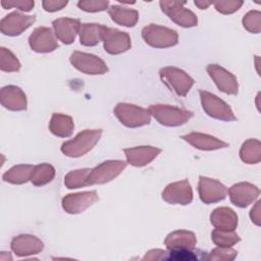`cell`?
Listing matches in <instances>:
<instances>
[{"instance_id":"1","label":"cell","mask_w":261,"mask_h":261,"mask_svg":"<svg viewBox=\"0 0 261 261\" xmlns=\"http://www.w3.org/2000/svg\"><path fill=\"white\" fill-rule=\"evenodd\" d=\"M101 129H86L74 139L62 144L61 151L68 157H80L89 152L99 141Z\"/></svg>"},{"instance_id":"2","label":"cell","mask_w":261,"mask_h":261,"mask_svg":"<svg viewBox=\"0 0 261 261\" xmlns=\"http://www.w3.org/2000/svg\"><path fill=\"white\" fill-rule=\"evenodd\" d=\"M148 110L159 123L166 126L181 125L193 116L191 111L170 105H151Z\"/></svg>"},{"instance_id":"3","label":"cell","mask_w":261,"mask_h":261,"mask_svg":"<svg viewBox=\"0 0 261 261\" xmlns=\"http://www.w3.org/2000/svg\"><path fill=\"white\" fill-rule=\"evenodd\" d=\"M114 114L127 127L143 126L151 120L149 110L127 103H118L114 108Z\"/></svg>"},{"instance_id":"4","label":"cell","mask_w":261,"mask_h":261,"mask_svg":"<svg viewBox=\"0 0 261 261\" xmlns=\"http://www.w3.org/2000/svg\"><path fill=\"white\" fill-rule=\"evenodd\" d=\"M142 37L148 45L155 48L171 47L177 43V34L175 31L157 24L145 27L142 31Z\"/></svg>"},{"instance_id":"5","label":"cell","mask_w":261,"mask_h":261,"mask_svg":"<svg viewBox=\"0 0 261 261\" xmlns=\"http://www.w3.org/2000/svg\"><path fill=\"white\" fill-rule=\"evenodd\" d=\"M200 98L202 107L209 116L224 121H232L237 119L230 107L217 96L202 90L200 91Z\"/></svg>"},{"instance_id":"6","label":"cell","mask_w":261,"mask_h":261,"mask_svg":"<svg viewBox=\"0 0 261 261\" xmlns=\"http://www.w3.org/2000/svg\"><path fill=\"white\" fill-rule=\"evenodd\" d=\"M160 7L168 17L176 24L184 28H191L197 25L198 18L194 12L186 8L184 2L177 1H160Z\"/></svg>"},{"instance_id":"7","label":"cell","mask_w":261,"mask_h":261,"mask_svg":"<svg viewBox=\"0 0 261 261\" xmlns=\"http://www.w3.org/2000/svg\"><path fill=\"white\" fill-rule=\"evenodd\" d=\"M160 76L163 83L178 96H185L194 85V80L188 73L176 67L169 66L162 68L160 70Z\"/></svg>"},{"instance_id":"8","label":"cell","mask_w":261,"mask_h":261,"mask_svg":"<svg viewBox=\"0 0 261 261\" xmlns=\"http://www.w3.org/2000/svg\"><path fill=\"white\" fill-rule=\"evenodd\" d=\"M126 166V163L121 160H109L101 163L96 166L94 169H91L87 184L96 185L104 184L115 178Z\"/></svg>"},{"instance_id":"9","label":"cell","mask_w":261,"mask_h":261,"mask_svg":"<svg viewBox=\"0 0 261 261\" xmlns=\"http://www.w3.org/2000/svg\"><path fill=\"white\" fill-rule=\"evenodd\" d=\"M69 61L77 70L87 74H103L108 70L102 59L84 52H73L70 55Z\"/></svg>"},{"instance_id":"10","label":"cell","mask_w":261,"mask_h":261,"mask_svg":"<svg viewBox=\"0 0 261 261\" xmlns=\"http://www.w3.org/2000/svg\"><path fill=\"white\" fill-rule=\"evenodd\" d=\"M36 20L33 15H24L19 12H11L1 19V33L7 36H17L30 28Z\"/></svg>"},{"instance_id":"11","label":"cell","mask_w":261,"mask_h":261,"mask_svg":"<svg viewBox=\"0 0 261 261\" xmlns=\"http://www.w3.org/2000/svg\"><path fill=\"white\" fill-rule=\"evenodd\" d=\"M102 40L104 42L105 51L110 54H120L130 48L129 36L116 29L105 27Z\"/></svg>"},{"instance_id":"12","label":"cell","mask_w":261,"mask_h":261,"mask_svg":"<svg viewBox=\"0 0 261 261\" xmlns=\"http://www.w3.org/2000/svg\"><path fill=\"white\" fill-rule=\"evenodd\" d=\"M227 194L226 188L219 181L200 176L199 180V195L201 200L206 203H216L225 198Z\"/></svg>"},{"instance_id":"13","label":"cell","mask_w":261,"mask_h":261,"mask_svg":"<svg viewBox=\"0 0 261 261\" xmlns=\"http://www.w3.org/2000/svg\"><path fill=\"white\" fill-rule=\"evenodd\" d=\"M207 71L220 91L229 95L238 93V81L229 71L216 64L208 65Z\"/></svg>"},{"instance_id":"14","label":"cell","mask_w":261,"mask_h":261,"mask_svg":"<svg viewBox=\"0 0 261 261\" xmlns=\"http://www.w3.org/2000/svg\"><path fill=\"white\" fill-rule=\"evenodd\" d=\"M162 198L170 204L187 205L193 199L192 188L188 180L170 184L162 192Z\"/></svg>"},{"instance_id":"15","label":"cell","mask_w":261,"mask_h":261,"mask_svg":"<svg viewBox=\"0 0 261 261\" xmlns=\"http://www.w3.org/2000/svg\"><path fill=\"white\" fill-rule=\"evenodd\" d=\"M230 201L238 207L244 208L254 202L259 196V189L249 182H239L227 190Z\"/></svg>"},{"instance_id":"16","label":"cell","mask_w":261,"mask_h":261,"mask_svg":"<svg viewBox=\"0 0 261 261\" xmlns=\"http://www.w3.org/2000/svg\"><path fill=\"white\" fill-rule=\"evenodd\" d=\"M97 200L98 195L95 191L71 194L62 199V207L67 213L77 214L94 204Z\"/></svg>"},{"instance_id":"17","label":"cell","mask_w":261,"mask_h":261,"mask_svg":"<svg viewBox=\"0 0 261 261\" xmlns=\"http://www.w3.org/2000/svg\"><path fill=\"white\" fill-rule=\"evenodd\" d=\"M31 48L39 53H47L55 50L58 44L49 28H37L29 38Z\"/></svg>"},{"instance_id":"18","label":"cell","mask_w":261,"mask_h":261,"mask_svg":"<svg viewBox=\"0 0 261 261\" xmlns=\"http://www.w3.org/2000/svg\"><path fill=\"white\" fill-rule=\"evenodd\" d=\"M52 24L55 36L64 44H71L74 41L82 25L79 19L72 18H57Z\"/></svg>"},{"instance_id":"19","label":"cell","mask_w":261,"mask_h":261,"mask_svg":"<svg viewBox=\"0 0 261 261\" xmlns=\"http://www.w3.org/2000/svg\"><path fill=\"white\" fill-rule=\"evenodd\" d=\"M124 154L127 163L130 165L141 167L149 164L161 152L160 149L150 146H141L136 148L124 149Z\"/></svg>"},{"instance_id":"20","label":"cell","mask_w":261,"mask_h":261,"mask_svg":"<svg viewBox=\"0 0 261 261\" xmlns=\"http://www.w3.org/2000/svg\"><path fill=\"white\" fill-rule=\"evenodd\" d=\"M0 100L2 106L12 111H20L27 108L24 93L15 86H7L1 89Z\"/></svg>"},{"instance_id":"21","label":"cell","mask_w":261,"mask_h":261,"mask_svg":"<svg viewBox=\"0 0 261 261\" xmlns=\"http://www.w3.org/2000/svg\"><path fill=\"white\" fill-rule=\"evenodd\" d=\"M181 139L200 150H216L228 147L227 143L220 141L215 137L200 133H191L188 135H184L181 136Z\"/></svg>"},{"instance_id":"22","label":"cell","mask_w":261,"mask_h":261,"mask_svg":"<svg viewBox=\"0 0 261 261\" xmlns=\"http://www.w3.org/2000/svg\"><path fill=\"white\" fill-rule=\"evenodd\" d=\"M11 249L19 256L36 254L42 251L43 243L34 236L21 234L12 240Z\"/></svg>"},{"instance_id":"23","label":"cell","mask_w":261,"mask_h":261,"mask_svg":"<svg viewBox=\"0 0 261 261\" xmlns=\"http://www.w3.org/2000/svg\"><path fill=\"white\" fill-rule=\"evenodd\" d=\"M211 223L219 229L234 230L238 225V216L233 210L227 207L216 208L210 215Z\"/></svg>"},{"instance_id":"24","label":"cell","mask_w":261,"mask_h":261,"mask_svg":"<svg viewBox=\"0 0 261 261\" xmlns=\"http://www.w3.org/2000/svg\"><path fill=\"white\" fill-rule=\"evenodd\" d=\"M196 244V237L193 232L187 230L173 231L167 236L165 245L169 250L189 249L192 250Z\"/></svg>"},{"instance_id":"25","label":"cell","mask_w":261,"mask_h":261,"mask_svg":"<svg viewBox=\"0 0 261 261\" xmlns=\"http://www.w3.org/2000/svg\"><path fill=\"white\" fill-rule=\"evenodd\" d=\"M73 128L74 124L70 116L61 113H54L52 115L49 123V129L53 135L66 138L72 134Z\"/></svg>"},{"instance_id":"26","label":"cell","mask_w":261,"mask_h":261,"mask_svg":"<svg viewBox=\"0 0 261 261\" xmlns=\"http://www.w3.org/2000/svg\"><path fill=\"white\" fill-rule=\"evenodd\" d=\"M108 13L114 22L123 27H134L139 19V13L137 10L117 5L111 6L108 9Z\"/></svg>"},{"instance_id":"27","label":"cell","mask_w":261,"mask_h":261,"mask_svg":"<svg viewBox=\"0 0 261 261\" xmlns=\"http://www.w3.org/2000/svg\"><path fill=\"white\" fill-rule=\"evenodd\" d=\"M105 27L97 23H83L80 29V41L84 46H95L101 40Z\"/></svg>"},{"instance_id":"28","label":"cell","mask_w":261,"mask_h":261,"mask_svg":"<svg viewBox=\"0 0 261 261\" xmlns=\"http://www.w3.org/2000/svg\"><path fill=\"white\" fill-rule=\"evenodd\" d=\"M34 166L33 165H16L6 171L2 178L4 181L19 185L27 182L31 179V175L33 172Z\"/></svg>"},{"instance_id":"29","label":"cell","mask_w":261,"mask_h":261,"mask_svg":"<svg viewBox=\"0 0 261 261\" xmlns=\"http://www.w3.org/2000/svg\"><path fill=\"white\" fill-rule=\"evenodd\" d=\"M260 149H261V145L258 140L250 139L246 141L243 144L240 151L241 159L248 164L258 163L261 159Z\"/></svg>"},{"instance_id":"30","label":"cell","mask_w":261,"mask_h":261,"mask_svg":"<svg viewBox=\"0 0 261 261\" xmlns=\"http://www.w3.org/2000/svg\"><path fill=\"white\" fill-rule=\"evenodd\" d=\"M54 175L55 169L53 168V166L47 163H43L34 166L30 180L34 186L40 187L50 182L54 178Z\"/></svg>"},{"instance_id":"31","label":"cell","mask_w":261,"mask_h":261,"mask_svg":"<svg viewBox=\"0 0 261 261\" xmlns=\"http://www.w3.org/2000/svg\"><path fill=\"white\" fill-rule=\"evenodd\" d=\"M90 171L91 169L89 168H83L68 172L64 178V185L68 189H77L88 186L87 178Z\"/></svg>"},{"instance_id":"32","label":"cell","mask_w":261,"mask_h":261,"mask_svg":"<svg viewBox=\"0 0 261 261\" xmlns=\"http://www.w3.org/2000/svg\"><path fill=\"white\" fill-rule=\"evenodd\" d=\"M212 240L217 246L222 248H227L238 243L240 241V238L233 230L215 228L212 231Z\"/></svg>"},{"instance_id":"33","label":"cell","mask_w":261,"mask_h":261,"mask_svg":"<svg viewBox=\"0 0 261 261\" xmlns=\"http://www.w3.org/2000/svg\"><path fill=\"white\" fill-rule=\"evenodd\" d=\"M0 67L2 71H17L20 68V63L9 50L2 47Z\"/></svg>"},{"instance_id":"34","label":"cell","mask_w":261,"mask_h":261,"mask_svg":"<svg viewBox=\"0 0 261 261\" xmlns=\"http://www.w3.org/2000/svg\"><path fill=\"white\" fill-rule=\"evenodd\" d=\"M261 13L257 10L249 11L243 17V25L250 33L258 34L261 30Z\"/></svg>"},{"instance_id":"35","label":"cell","mask_w":261,"mask_h":261,"mask_svg":"<svg viewBox=\"0 0 261 261\" xmlns=\"http://www.w3.org/2000/svg\"><path fill=\"white\" fill-rule=\"evenodd\" d=\"M108 1H98V0H87V1H79L77 6L87 12H98L103 11L108 8Z\"/></svg>"},{"instance_id":"36","label":"cell","mask_w":261,"mask_h":261,"mask_svg":"<svg viewBox=\"0 0 261 261\" xmlns=\"http://www.w3.org/2000/svg\"><path fill=\"white\" fill-rule=\"evenodd\" d=\"M243 5V1H231V0H226V1H217L214 3L215 9L222 13V14H230L233 13L234 11L239 10L240 7Z\"/></svg>"},{"instance_id":"37","label":"cell","mask_w":261,"mask_h":261,"mask_svg":"<svg viewBox=\"0 0 261 261\" xmlns=\"http://www.w3.org/2000/svg\"><path fill=\"white\" fill-rule=\"evenodd\" d=\"M1 5L4 8H10V7H16L22 11H31L35 5L34 1L31 0H17V1H2Z\"/></svg>"},{"instance_id":"38","label":"cell","mask_w":261,"mask_h":261,"mask_svg":"<svg viewBox=\"0 0 261 261\" xmlns=\"http://www.w3.org/2000/svg\"><path fill=\"white\" fill-rule=\"evenodd\" d=\"M67 5V1H60V0H45L42 2V6L44 10L48 12H54L64 8Z\"/></svg>"},{"instance_id":"39","label":"cell","mask_w":261,"mask_h":261,"mask_svg":"<svg viewBox=\"0 0 261 261\" xmlns=\"http://www.w3.org/2000/svg\"><path fill=\"white\" fill-rule=\"evenodd\" d=\"M259 206H260V202H257L255 207L252 208L251 210V213H250V216H251V219L252 221H254L257 225L260 224V216H259Z\"/></svg>"},{"instance_id":"40","label":"cell","mask_w":261,"mask_h":261,"mask_svg":"<svg viewBox=\"0 0 261 261\" xmlns=\"http://www.w3.org/2000/svg\"><path fill=\"white\" fill-rule=\"evenodd\" d=\"M211 4H212V2H207V1H202V0L195 1V5L198 6V8H200V9H206Z\"/></svg>"}]
</instances>
